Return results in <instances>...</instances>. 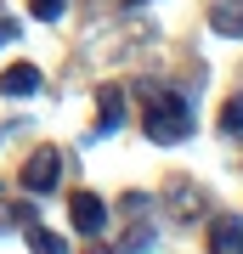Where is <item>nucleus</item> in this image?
Listing matches in <instances>:
<instances>
[{
  "label": "nucleus",
  "mask_w": 243,
  "mask_h": 254,
  "mask_svg": "<svg viewBox=\"0 0 243 254\" xmlns=\"http://www.w3.org/2000/svg\"><path fill=\"white\" fill-rule=\"evenodd\" d=\"M147 136H153L159 147L187 141V136H192V108H187L175 91H159V96H153V108H147Z\"/></svg>",
  "instance_id": "f257e3e1"
},
{
  "label": "nucleus",
  "mask_w": 243,
  "mask_h": 254,
  "mask_svg": "<svg viewBox=\"0 0 243 254\" xmlns=\"http://www.w3.org/2000/svg\"><path fill=\"white\" fill-rule=\"evenodd\" d=\"M57 175H63V153H57V147H40V153L23 164V187L28 192H51Z\"/></svg>",
  "instance_id": "f03ea898"
},
{
  "label": "nucleus",
  "mask_w": 243,
  "mask_h": 254,
  "mask_svg": "<svg viewBox=\"0 0 243 254\" xmlns=\"http://www.w3.org/2000/svg\"><path fill=\"white\" fill-rule=\"evenodd\" d=\"M68 215H74V226H80L85 237H96L102 226H108V203H102L96 192H74V198H68Z\"/></svg>",
  "instance_id": "7ed1b4c3"
},
{
  "label": "nucleus",
  "mask_w": 243,
  "mask_h": 254,
  "mask_svg": "<svg viewBox=\"0 0 243 254\" xmlns=\"http://www.w3.org/2000/svg\"><path fill=\"white\" fill-rule=\"evenodd\" d=\"M209 28L221 40H243V0H215L209 6Z\"/></svg>",
  "instance_id": "20e7f679"
},
{
  "label": "nucleus",
  "mask_w": 243,
  "mask_h": 254,
  "mask_svg": "<svg viewBox=\"0 0 243 254\" xmlns=\"http://www.w3.org/2000/svg\"><path fill=\"white\" fill-rule=\"evenodd\" d=\"M0 91L6 96H34L40 91V68L34 63H11L6 73H0Z\"/></svg>",
  "instance_id": "39448f33"
},
{
  "label": "nucleus",
  "mask_w": 243,
  "mask_h": 254,
  "mask_svg": "<svg viewBox=\"0 0 243 254\" xmlns=\"http://www.w3.org/2000/svg\"><path fill=\"white\" fill-rule=\"evenodd\" d=\"M96 113H102V125H96V130H119V119H125V96L108 85V91L96 96Z\"/></svg>",
  "instance_id": "423d86ee"
},
{
  "label": "nucleus",
  "mask_w": 243,
  "mask_h": 254,
  "mask_svg": "<svg viewBox=\"0 0 243 254\" xmlns=\"http://www.w3.org/2000/svg\"><path fill=\"white\" fill-rule=\"evenodd\" d=\"M209 249H226V254L243 249V226L238 220H215V226H209Z\"/></svg>",
  "instance_id": "0eeeda50"
},
{
  "label": "nucleus",
  "mask_w": 243,
  "mask_h": 254,
  "mask_svg": "<svg viewBox=\"0 0 243 254\" xmlns=\"http://www.w3.org/2000/svg\"><path fill=\"white\" fill-rule=\"evenodd\" d=\"M221 130H226V136H243V96H232L221 108Z\"/></svg>",
  "instance_id": "6e6552de"
},
{
  "label": "nucleus",
  "mask_w": 243,
  "mask_h": 254,
  "mask_svg": "<svg viewBox=\"0 0 243 254\" xmlns=\"http://www.w3.org/2000/svg\"><path fill=\"white\" fill-rule=\"evenodd\" d=\"M63 6H68V0H28V11H34L40 23H57V17H63Z\"/></svg>",
  "instance_id": "1a4fd4ad"
}]
</instances>
